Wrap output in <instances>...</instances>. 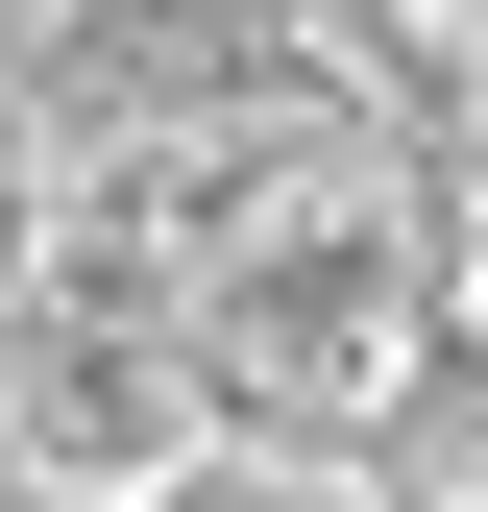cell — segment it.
<instances>
[{
	"mask_svg": "<svg viewBox=\"0 0 488 512\" xmlns=\"http://www.w3.org/2000/svg\"><path fill=\"white\" fill-rule=\"evenodd\" d=\"M366 74H391L415 122H440V98H488V0H391V25H366Z\"/></svg>",
	"mask_w": 488,
	"mask_h": 512,
	"instance_id": "4",
	"label": "cell"
},
{
	"mask_svg": "<svg viewBox=\"0 0 488 512\" xmlns=\"http://www.w3.org/2000/svg\"><path fill=\"white\" fill-rule=\"evenodd\" d=\"M440 342H488V196H440Z\"/></svg>",
	"mask_w": 488,
	"mask_h": 512,
	"instance_id": "5",
	"label": "cell"
},
{
	"mask_svg": "<svg viewBox=\"0 0 488 512\" xmlns=\"http://www.w3.org/2000/svg\"><path fill=\"white\" fill-rule=\"evenodd\" d=\"M196 439H220V342H196V317H74V342H0V464L147 512Z\"/></svg>",
	"mask_w": 488,
	"mask_h": 512,
	"instance_id": "2",
	"label": "cell"
},
{
	"mask_svg": "<svg viewBox=\"0 0 488 512\" xmlns=\"http://www.w3.org/2000/svg\"><path fill=\"white\" fill-rule=\"evenodd\" d=\"M196 342H220V415L269 439H391L415 366H440V171L391 122H318L220 196V269H196Z\"/></svg>",
	"mask_w": 488,
	"mask_h": 512,
	"instance_id": "1",
	"label": "cell"
},
{
	"mask_svg": "<svg viewBox=\"0 0 488 512\" xmlns=\"http://www.w3.org/2000/svg\"><path fill=\"white\" fill-rule=\"evenodd\" d=\"M0 512H98V488H49V464H0Z\"/></svg>",
	"mask_w": 488,
	"mask_h": 512,
	"instance_id": "6",
	"label": "cell"
},
{
	"mask_svg": "<svg viewBox=\"0 0 488 512\" xmlns=\"http://www.w3.org/2000/svg\"><path fill=\"white\" fill-rule=\"evenodd\" d=\"M147 512H391V439H269V415H220Z\"/></svg>",
	"mask_w": 488,
	"mask_h": 512,
	"instance_id": "3",
	"label": "cell"
}]
</instances>
